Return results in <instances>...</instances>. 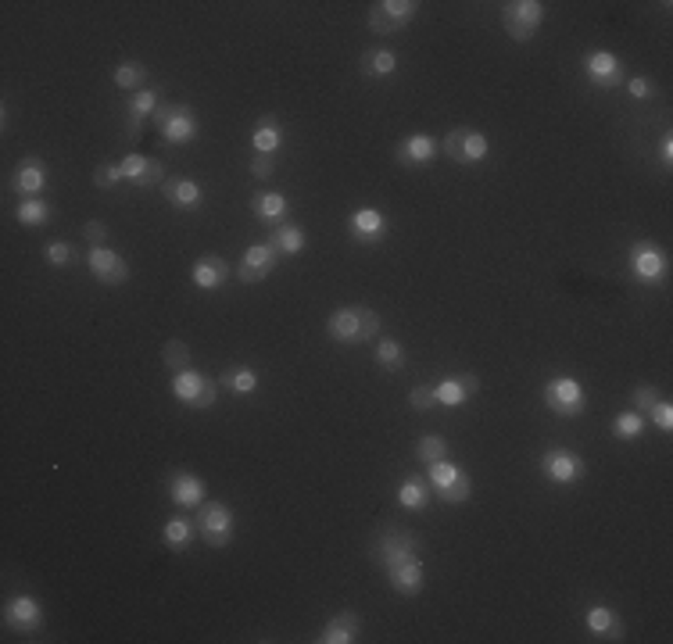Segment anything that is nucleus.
I'll use <instances>...</instances> for the list:
<instances>
[{"label": "nucleus", "instance_id": "412c9836", "mask_svg": "<svg viewBox=\"0 0 673 644\" xmlns=\"http://www.w3.org/2000/svg\"><path fill=\"white\" fill-rule=\"evenodd\" d=\"M168 497L179 504V508H197L204 501V479L193 476V472H172L168 479Z\"/></svg>", "mask_w": 673, "mask_h": 644}, {"label": "nucleus", "instance_id": "c756f323", "mask_svg": "<svg viewBox=\"0 0 673 644\" xmlns=\"http://www.w3.org/2000/svg\"><path fill=\"white\" fill-rule=\"evenodd\" d=\"M458 476H462V469H458L455 462H447V458L426 465V483H430V490H437V497L447 494V490L458 483Z\"/></svg>", "mask_w": 673, "mask_h": 644}, {"label": "nucleus", "instance_id": "79ce46f5", "mask_svg": "<svg viewBox=\"0 0 673 644\" xmlns=\"http://www.w3.org/2000/svg\"><path fill=\"white\" fill-rule=\"evenodd\" d=\"M125 175H122V168L118 165H97L93 168V186L97 190H111V186H118Z\"/></svg>", "mask_w": 673, "mask_h": 644}, {"label": "nucleus", "instance_id": "3c124183", "mask_svg": "<svg viewBox=\"0 0 673 644\" xmlns=\"http://www.w3.org/2000/svg\"><path fill=\"white\" fill-rule=\"evenodd\" d=\"M659 161H662V168H669L673 165V136L666 132L662 136V143H659Z\"/></svg>", "mask_w": 673, "mask_h": 644}, {"label": "nucleus", "instance_id": "f704fd0d", "mask_svg": "<svg viewBox=\"0 0 673 644\" xmlns=\"http://www.w3.org/2000/svg\"><path fill=\"white\" fill-rule=\"evenodd\" d=\"M190 537H193V522L183 519V515L168 519L165 530H161V540H165V547H172V551H183V547L190 544Z\"/></svg>", "mask_w": 673, "mask_h": 644}, {"label": "nucleus", "instance_id": "a19ab883", "mask_svg": "<svg viewBox=\"0 0 673 644\" xmlns=\"http://www.w3.org/2000/svg\"><path fill=\"white\" fill-rule=\"evenodd\" d=\"M72 243H64V240H54V243H47L43 247V258H47V265H54V268H64L68 261H72Z\"/></svg>", "mask_w": 673, "mask_h": 644}, {"label": "nucleus", "instance_id": "f3484780", "mask_svg": "<svg viewBox=\"0 0 673 644\" xmlns=\"http://www.w3.org/2000/svg\"><path fill=\"white\" fill-rule=\"evenodd\" d=\"M11 186H14L21 197H39L43 186H47V168H43V161H39L36 154L21 157V161L14 165V179H11Z\"/></svg>", "mask_w": 673, "mask_h": 644}, {"label": "nucleus", "instance_id": "a878e982", "mask_svg": "<svg viewBox=\"0 0 673 644\" xmlns=\"http://www.w3.org/2000/svg\"><path fill=\"white\" fill-rule=\"evenodd\" d=\"M362 72H365V79H387L397 72V54L387 47H369L362 54Z\"/></svg>", "mask_w": 673, "mask_h": 644}, {"label": "nucleus", "instance_id": "aec40b11", "mask_svg": "<svg viewBox=\"0 0 673 644\" xmlns=\"http://www.w3.org/2000/svg\"><path fill=\"white\" fill-rule=\"evenodd\" d=\"M190 279H193V286H197V290L211 293V290H218V286L229 279V265H226L218 254H204V258H197V261H193Z\"/></svg>", "mask_w": 673, "mask_h": 644}, {"label": "nucleus", "instance_id": "6ab92c4d", "mask_svg": "<svg viewBox=\"0 0 673 644\" xmlns=\"http://www.w3.org/2000/svg\"><path fill=\"white\" fill-rule=\"evenodd\" d=\"M394 157H397L401 165H430V161L437 157V140L426 136V132H412V136H405V140L394 147Z\"/></svg>", "mask_w": 673, "mask_h": 644}, {"label": "nucleus", "instance_id": "0eeeda50", "mask_svg": "<svg viewBox=\"0 0 673 644\" xmlns=\"http://www.w3.org/2000/svg\"><path fill=\"white\" fill-rule=\"evenodd\" d=\"M626 265H630V275H634L637 283H648V286H659V283L666 279V268H669L662 247H655V243H648V240L630 243Z\"/></svg>", "mask_w": 673, "mask_h": 644}, {"label": "nucleus", "instance_id": "5701e85b", "mask_svg": "<svg viewBox=\"0 0 673 644\" xmlns=\"http://www.w3.org/2000/svg\"><path fill=\"white\" fill-rule=\"evenodd\" d=\"M165 200L172 208H179V211H193V208H200L204 190H200L197 179H168L165 182Z\"/></svg>", "mask_w": 673, "mask_h": 644}, {"label": "nucleus", "instance_id": "c03bdc74", "mask_svg": "<svg viewBox=\"0 0 673 644\" xmlns=\"http://www.w3.org/2000/svg\"><path fill=\"white\" fill-rule=\"evenodd\" d=\"M369 29H372L376 36H394V32H397V25H394V21H390V18H387V14H383L376 4L369 7Z\"/></svg>", "mask_w": 673, "mask_h": 644}, {"label": "nucleus", "instance_id": "dca6fc26", "mask_svg": "<svg viewBox=\"0 0 673 644\" xmlns=\"http://www.w3.org/2000/svg\"><path fill=\"white\" fill-rule=\"evenodd\" d=\"M118 168H122V175L129 179V182H136V186H154V182H161L165 179V165L158 161V157H143V154H125L122 161H118Z\"/></svg>", "mask_w": 673, "mask_h": 644}, {"label": "nucleus", "instance_id": "a18cd8bd", "mask_svg": "<svg viewBox=\"0 0 673 644\" xmlns=\"http://www.w3.org/2000/svg\"><path fill=\"white\" fill-rule=\"evenodd\" d=\"M82 236H86L93 247H107V243H104V240H107V225H104L100 218H89V222L82 225Z\"/></svg>", "mask_w": 673, "mask_h": 644}, {"label": "nucleus", "instance_id": "de8ad7c7", "mask_svg": "<svg viewBox=\"0 0 673 644\" xmlns=\"http://www.w3.org/2000/svg\"><path fill=\"white\" fill-rule=\"evenodd\" d=\"M276 172V157H268V154H254L251 157V175L254 179H268Z\"/></svg>", "mask_w": 673, "mask_h": 644}, {"label": "nucleus", "instance_id": "6e6552de", "mask_svg": "<svg viewBox=\"0 0 673 644\" xmlns=\"http://www.w3.org/2000/svg\"><path fill=\"white\" fill-rule=\"evenodd\" d=\"M584 75L594 89L612 93L623 86V61L612 50H591V54H584Z\"/></svg>", "mask_w": 673, "mask_h": 644}, {"label": "nucleus", "instance_id": "1a4fd4ad", "mask_svg": "<svg viewBox=\"0 0 673 644\" xmlns=\"http://www.w3.org/2000/svg\"><path fill=\"white\" fill-rule=\"evenodd\" d=\"M537 465H541V472H544L551 483H562V487L584 479V472H587L584 458H580L576 451H569V447H551V451H544Z\"/></svg>", "mask_w": 673, "mask_h": 644}, {"label": "nucleus", "instance_id": "423d86ee", "mask_svg": "<svg viewBox=\"0 0 673 644\" xmlns=\"http://www.w3.org/2000/svg\"><path fill=\"white\" fill-rule=\"evenodd\" d=\"M541 21H544V4L541 0H512L501 11V25H505V32L515 43L533 39V32L541 29Z\"/></svg>", "mask_w": 673, "mask_h": 644}, {"label": "nucleus", "instance_id": "39448f33", "mask_svg": "<svg viewBox=\"0 0 673 644\" xmlns=\"http://www.w3.org/2000/svg\"><path fill=\"white\" fill-rule=\"evenodd\" d=\"M172 394H175V401H183L186 408L204 411V408L215 404V397H218V383L208 379V376L197 372V369H183V372H175V379H172Z\"/></svg>", "mask_w": 673, "mask_h": 644}, {"label": "nucleus", "instance_id": "72a5a7b5", "mask_svg": "<svg viewBox=\"0 0 673 644\" xmlns=\"http://www.w3.org/2000/svg\"><path fill=\"white\" fill-rule=\"evenodd\" d=\"M143 82H147V68H143L140 61H122V64L115 68V86H118V89L140 93V89H143Z\"/></svg>", "mask_w": 673, "mask_h": 644}, {"label": "nucleus", "instance_id": "473e14b6", "mask_svg": "<svg viewBox=\"0 0 673 644\" xmlns=\"http://www.w3.org/2000/svg\"><path fill=\"white\" fill-rule=\"evenodd\" d=\"M218 379H222V386L233 390V394H254V390H258V372H254L251 365H233V369H226Z\"/></svg>", "mask_w": 673, "mask_h": 644}, {"label": "nucleus", "instance_id": "49530a36", "mask_svg": "<svg viewBox=\"0 0 673 644\" xmlns=\"http://www.w3.org/2000/svg\"><path fill=\"white\" fill-rule=\"evenodd\" d=\"M408 401H412V408H419V411H430V408H437L433 386H415V390L408 394Z\"/></svg>", "mask_w": 673, "mask_h": 644}, {"label": "nucleus", "instance_id": "b1692460", "mask_svg": "<svg viewBox=\"0 0 673 644\" xmlns=\"http://www.w3.org/2000/svg\"><path fill=\"white\" fill-rule=\"evenodd\" d=\"M584 623H587V630L594 637H605V640H619L623 637V619L609 605H591L587 615H584Z\"/></svg>", "mask_w": 673, "mask_h": 644}, {"label": "nucleus", "instance_id": "f8f14e48", "mask_svg": "<svg viewBox=\"0 0 673 644\" xmlns=\"http://www.w3.org/2000/svg\"><path fill=\"white\" fill-rule=\"evenodd\" d=\"M86 265H89L93 279H100V283H107V286H122V283L129 279L125 258H122L118 250H111V247H89Z\"/></svg>", "mask_w": 673, "mask_h": 644}, {"label": "nucleus", "instance_id": "f03ea898", "mask_svg": "<svg viewBox=\"0 0 673 644\" xmlns=\"http://www.w3.org/2000/svg\"><path fill=\"white\" fill-rule=\"evenodd\" d=\"M541 397H544V408L551 415H558V419H576L587 408V390H584V383L576 376H555V379H548L544 390H541Z\"/></svg>", "mask_w": 673, "mask_h": 644}, {"label": "nucleus", "instance_id": "393cba45", "mask_svg": "<svg viewBox=\"0 0 673 644\" xmlns=\"http://www.w3.org/2000/svg\"><path fill=\"white\" fill-rule=\"evenodd\" d=\"M358 630H362V619L354 615V612H336L329 623H326V630H322V644H351V640H358Z\"/></svg>", "mask_w": 673, "mask_h": 644}, {"label": "nucleus", "instance_id": "8fccbe9b", "mask_svg": "<svg viewBox=\"0 0 673 644\" xmlns=\"http://www.w3.org/2000/svg\"><path fill=\"white\" fill-rule=\"evenodd\" d=\"M626 93H630L634 100H644V97H652V79H644V75H634V79H626Z\"/></svg>", "mask_w": 673, "mask_h": 644}, {"label": "nucleus", "instance_id": "bb28decb", "mask_svg": "<svg viewBox=\"0 0 673 644\" xmlns=\"http://www.w3.org/2000/svg\"><path fill=\"white\" fill-rule=\"evenodd\" d=\"M251 147H254V154H276L279 147H283V125L272 118V114H265L261 122H258V129L251 132Z\"/></svg>", "mask_w": 673, "mask_h": 644}, {"label": "nucleus", "instance_id": "a211bd4d", "mask_svg": "<svg viewBox=\"0 0 673 644\" xmlns=\"http://www.w3.org/2000/svg\"><path fill=\"white\" fill-rule=\"evenodd\" d=\"M347 229L354 240L362 243H376L383 233H387V215L379 208H354L351 218H347Z\"/></svg>", "mask_w": 673, "mask_h": 644}, {"label": "nucleus", "instance_id": "7c9ffc66", "mask_svg": "<svg viewBox=\"0 0 673 644\" xmlns=\"http://www.w3.org/2000/svg\"><path fill=\"white\" fill-rule=\"evenodd\" d=\"M158 107H161V104H158V93H154V89L143 86L140 93H132V97H129V122H132V132H140L143 118H150Z\"/></svg>", "mask_w": 673, "mask_h": 644}, {"label": "nucleus", "instance_id": "09e8293b", "mask_svg": "<svg viewBox=\"0 0 673 644\" xmlns=\"http://www.w3.org/2000/svg\"><path fill=\"white\" fill-rule=\"evenodd\" d=\"M630 401H634L637 411H648V408L659 401V390H655V386H637V390L630 394Z\"/></svg>", "mask_w": 673, "mask_h": 644}, {"label": "nucleus", "instance_id": "58836bf2", "mask_svg": "<svg viewBox=\"0 0 673 644\" xmlns=\"http://www.w3.org/2000/svg\"><path fill=\"white\" fill-rule=\"evenodd\" d=\"M161 361H165V369L183 372V369H190V347H186L183 340H168V343L161 347Z\"/></svg>", "mask_w": 673, "mask_h": 644}, {"label": "nucleus", "instance_id": "2eb2a0df", "mask_svg": "<svg viewBox=\"0 0 673 644\" xmlns=\"http://www.w3.org/2000/svg\"><path fill=\"white\" fill-rule=\"evenodd\" d=\"M387 576H390V587H394L397 594H408V597L419 594L422 583H426V569H422L419 555H408V558L390 562V565H387Z\"/></svg>", "mask_w": 673, "mask_h": 644}, {"label": "nucleus", "instance_id": "9b49d317", "mask_svg": "<svg viewBox=\"0 0 673 644\" xmlns=\"http://www.w3.org/2000/svg\"><path fill=\"white\" fill-rule=\"evenodd\" d=\"M279 265V250L272 243H251L236 265V279L240 283H261L272 268Z\"/></svg>", "mask_w": 673, "mask_h": 644}, {"label": "nucleus", "instance_id": "c85d7f7f", "mask_svg": "<svg viewBox=\"0 0 673 644\" xmlns=\"http://www.w3.org/2000/svg\"><path fill=\"white\" fill-rule=\"evenodd\" d=\"M279 254H301L304 247H308V236H304V229L301 225H294V222H283V225H276V233H272V240H268Z\"/></svg>", "mask_w": 673, "mask_h": 644}, {"label": "nucleus", "instance_id": "7ed1b4c3", "mask_svg": "<svg viewBox=\"0 0 673 644\" xmlns=\"http://www.w3.org/2000/svg\"><path fill=\"white\" fill-rule=\"evenodd\" d=\"M193 526H197V533H200V540H204L208 547L222 551V547H229V540H233V508L222 504V501H200Z\"/></svg>", "mask_w": 673, "mask_h": 644}, {"label": "nucleus", "instance_id": "ea45409f", "mask_svg": "<svg viewBox=\"0 0 673 644\" xmlns=\"http://www.w3.org/2000/svg\"><path fill=\"white\" fill-rule=\"evenodd\" d=\"M372 354H376V361H379L383 369H401V365H405V347H401L397 340H379Z\"/></svg>", "mask_w": 673, "mask_h": 644}, {"label": "nucleus", "instance_id": "37998d69", "mask_svg": "<svg viewBox=\"0 0 673 644\" xmlns=\"http://www.w3.org/2000/svg\"><path fill=\"white\" fill-rule=\"evenodd\" d=\"M648 415H652V422H655L662 433H669V429H673V404H669V401H662V397H659V401L648 408Z\"/></svg>", "mask_w": 673, "mask_h": 644}, {"label": "nucleus", "instance_id": "9d476101", "mask_svg": "<svg viewBox=\"0 0 673 644\" xmlns=\"http://www.w3.org/2000/svg\"><path fill=\"white\" fill-rule=\"evenodd\" d=\"M444 150L458 165H476V161H483L490 154V143H487V136L480 129H451L444 136Z\"/></svg>", "mask_w": 673, "mask_h": 644}, {"label": "nucleus", "instance_id": "cd10ccee", "mask_svg": "<svg viewBox=\"0 0 673 644\" xmlns=\"http://www.w3.org/2000/svg\"><path fill=\"white\" fill-rule=\"evenodd\" d=\"M397 504L408 512H422L430 504V483L422 476H405L397 487Z\"/></svg>", "mask_w": 673, "mask_h": 644}, {"label": "nucleus", "instance_id": "c9c22d12", "mask_svg": "<svg viewBox=\"0 0 673 644\" xmlns=\"http://www.w3.org/2000/svg\"><path fill=\"white\" fill-rule=\"evenodd\" d=\"M415 458H419L422 465H433V462L447 458V440H444L440 433H426V436L415 444Z\"/></svg>", "mask_w": 673, "mask_h": 644}, {"label": "nucleus", "instance_id": "f257e3e1", "mask_svg": "<svg viewBox=\"0 0 673 644\" xmlns=\"http://www.w3.org/2000/svg\"><path fill=\"white\" fill-rule=\"evenodd\" d=\"M326 333L344 347H358L379 333V315L365 304H344L326 318Z\"/></svg>", "mask_w": 673, "mask_h": 644}, {"label": "nucleus", "instance_id": "4c0bfd02", "mask_svg": "<svg viewBox=\"0 0 673 644\" xmlns=\"http://www.w3.org/2000/svg\"><path fill=\"white\" fill-rule=\"evenodd\" d=\"M612 433H616L619 440H637V436L644 433V415H641V411H619V415L612 419Z\"/></svg>", "mask_w": 673, "mask_h": 644}, {"label": "nucleus", "instance_id": "e433bc0d", "mask_svg": "<svg viewBox=\"0 0 673 644\" xmlns=\"http://www.w3.org/2000/svg\"><path fill=\"white\" fill-rule=\"evenodd\" d=\"M376 7H379V11H383V14H387V18L397 25V29H405V25L415 18V11H419V4H415V0H379Z\"/></svg>", "mask_w": 673, "mask_h": 644}, {"label": "nucleus", "instance_id": "4468645a", "mask_svg": "<svg viewBox=\"0 0 673 644\" xmlns=\"http://www.w3.org/2000/svg\"><path fill=\"white\" fill-rule=\"evenodd\" d=\"M476 390H480L476 376H444L433 386V397H437V408H462V404L473 401Z\"/></svg>", "mask_w": 673, "mask_h": 644}, {"label": "nucleus", "instance_id": "4be33fe9", "mask_svg": "<svg viewBox=\"0 0 673 644\" xmlns=\"http://www.w3.org/2000/svg\"><path fill=\"white\" fill-rule=\"evenodd\" d=\"M251 211H254V218H258V222L283 225V218H286L290 204H286V197H283L279 190H261V193H254V197H251Z\"/></svg>", "mask_w": 673, "mask_h": 644}, {"label": "nucleus", "instance_id": "2f4dec72", "mask_svg": "<svg viewBox=\"0 0 673 644\" xmlns=\"http://www.w3.org/2000/svg\"><path fill=\"white\" fill-rule=\"evenodd\" d=\"M50 204L43 200V197H21L18 200V208H14V218L21 222V225H43V222H50Z\"/></svg>", "mask_w": 673, "mask_h": 644}, {"label": "nucleus", "instance_id": "ddd939ff", "mask_svg": "<svg viewBox=\"0 0 673 644\" xmlns=\"http://www.w3.org/2000/svg\"><path fill=\"white\" fill-rule=\"evenodd\" d=\"M4 623H7L11 630H18V633H36V630L43 626V608H39V601H36L32 594H18V597L7 601Z\"/></svg>", "mask_w": 673, "mask_h": 644}, {"label": "nucleus", "instance_id": "20e7f679", "mask_svg": "<svg viewBox=\"0 0 673 644\" xmlns=\"http://www.w3.org/2000/svg\"><path fill=\"white\" fill-rule=\"evenodd\" d=\"M154 122H158L161 140L172 143V147H183V143L197 140V132H200L197 114H193L186 104H161V107L154 111Z\"/></svg>", "mask_w": 673, "mask_h": 644}]
</instances>
